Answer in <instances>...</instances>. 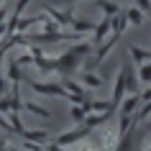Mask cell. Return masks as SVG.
Masks as SVG:
<instances>
[{"instance_id": "obj_4", "label": "cell", "mask_w": 151, "mask_h": 151, "mask_svg": "<svg viewBox=\"0 0 151 151\" xmlns=\"http://www.w3.org/2000/svg\"><path fill=\"white\" fill-rule=\"evenodd\" d=\"M131 56H133L136 62H146V59H151V51H143V49L131 46Z\"/></svg>"}, {"instance_id": "obj_6", "label": "cell", "mask_w": 151, "mask_h": 151, "mask_svg": "<svg viewBox=\"0 0 151 151\" xmlns=\"http://www.w3.org/2000/svg\"><path fill=\"white\" fill-rule=\"evenodd\" d=\"M85 85H90V87H100V77H95V74H85Z\"/></svg>"}, {"instance_id": "obj_7", "label": "cell", "mask_w": 151, "mask_h": 151, "mask_svg": "<svg viewBox=\"0 0 151 151\" xmlns=\"http://www.w3.org/2000/svg\"><path fill=\"white\" fill-rule=\"evenodd\" d=\"M100 5H103V10L108 13V16H113V13H118V5H113V3H105V0H100Z\"/></svg>"}, {"instance_id": "obj_11", "label": "cell", "mask_w": 151, "mask_h": 151, "mask_svg": "<svg viewBox=\"0 0 151 151\" xmlns=\"http://www.w3.org/2000/svg\"><path fill=\"white\" fill-rule=\"evenodd\" d=\"M149 151H151V149H149Z\"/></svg>"}, {"instance_id": "obj_1", "label": "cell", "mask_w": 151, "mask_h": 151, "mask_svg": "<svg viewBox=\"0 0 151 151\" xmlns=\"http://www.w3.org/2000/svg\"><path fill=\"white\" fill-rule=\"evenodd\" d=\"M110 26H113L110 18H103V21H100V26L95 28V41H103V36L108 33V28H110Z\"/></svg>"}, {"instance_id": "obj_2", "label": "cell", "mask_w": 151, "mask_h": 151, "mask_svg": "<svg viewBox=\"0 0 151 151\" xmlns=\"http://www.w3.org/2000/svg\"><path fill=\"white\" fill-rule=\"evenodd\" d=\"M136 105H138V95H133V97H128L126 103H123V110H120V115H123V118H128V115H131V113H133V108Z\"/></svg>"}, {"instance_id": "obj_10", "label": "cell", "mask_w": 151, "mask_h": 151, "mask_svg": "<svg viewBox=\"0 0 151 151\" xmlns=\"http://www.w3.org/2000/svg\"><path fill=\"white\" fill-rule=\"evenodd\" d=\"M0 92H5V80L0 77Z\"/></svg>"}, {"instance_id": "obj_9", "label": "cell", "mask_w": 151, "mask_h": 151, "mask_svg": "<svg viewBox=\"0 0 151 151\" xmlns=\"http://www.w3.org/2000/svg\"><path fill=\"white\" fill-rule=\"evenodd\" d=\"M138 5H141L143 10H151V0H138Z\"/></svg>"}, {"instance_id": "obj_5", "label": "cell", "mask_w": 151, "mask_h": 151, "mask_svg": "<svg viewBox=\"0 0 151 151\" xmlns=\"http://www.w3.org/2000/svg\"><path fill=\"white\" fill-rule=\"evenodd\" d=\"M138 80L141 82H151V64H146V67L138 69Z\"/></svg>"}, {"instance_id": "obj_3", "label": "cell", "mask_w": 151, "mask_h": 151, "mask_svg": "<svg viewBox=\"0 0 151 151\" xmlns=\"http://www.w3.org/2000/svg\"><path fill=\"white\" fill-rule=\"evenodd\" d=\"M26 110H31L33 115H41V118H49V110L41 108V105H36V103H26Z\"/></svg>"}, {"instance_id": "obj_8", "label": "cell", "mask_w": 151, "mask_h": 151, "mask_svg": "<svg viewBox=\"0 0 151 151\" xmlns=\"http://www.w3.org/2000/svg\"><path fill=\"white\" fill-rule=\"evenodd\" d=\"M126 16H128V21H131V23H141V13H138V10H128Z\"/></svg>"}]
</instances>
